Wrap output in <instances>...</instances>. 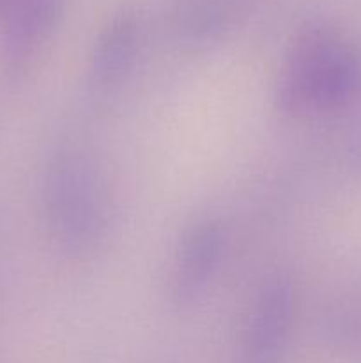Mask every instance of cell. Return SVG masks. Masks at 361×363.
Wrapping results in <instances>:
<instances>
[{"label": "cell", "instance_id": "obj_1", "mask_svg": "<svg viewBox=\"0 0 361 363\" xmlns=\"http://www.w3.org/2000/svg\"><path fill=\"white\" fill-rule=\"evenodd\" d=\"M361 87V55L347 39L310 30L290 48L280 78L287 112H331L345 106Z\"/></svg>", "mask_w": 361, "mask_h": 363}, {"label": "cell", "instance_id": "obj_2", "mask_svg": "<svg viewBox=\"0 0 361 363\" xmlns=\"http://www.w3.org/2000/svg\"><path fill=\"white\" fill-rule=\"evenodd\" d=\"M42 206L50 233L64 250H88L106 227V201L94 165L80 152H59L42 181Z\"/></svg>", "mask_w": 361, "mask_h": 363}, {"label": "cell", "instance_id": "obj_3", "mask_svg": "<svg viewBox=\"0 0 361 363\" xmlns=\"http://www.w3.org/2000/svg\"><path fill=\"white\" fill-rule=\"evenodd\" d=\"M296 296L287 277L265 280L255 296L246 325V351L253 363H268L282 351L292 328Z\"/></svg>", "mask_w": 361, "mask_h": 363}, {"label": "cell", "instance_id": "obj_4", "mask_svg": "<svg viewBox=\"0 0 361 363\" xmlns=\"http://www.w3.org/2000/svg\"><path fill=\"white\" fill-rule=\"evenodd\" d=\"M222 230L212 222H198L186 230L179 243L173 272V296L190 303L211 282L222 259Z\"/></svg>", "mask_w": 361, "mask_h": 363}, {"label": "cell", "instance_id": "obj_5", "mask_svg": "<svg viewBox=\"0 0 361 363\" xmlns=\"http://www.w3.org/2000/svg\"><path fill=\"white\" fill-rule=\"evenodd\" d=\"M62 0H14L6 30L7 55L14 62L27 59L55 27Z\"/></svg>", "mask_w": 361, "mask_h": 363}, {"label": "cell", "instance_id": "obj_6", "mask_svg": "<svg viewBox=\"0 0 361 363\" xmlns=\"http://www.w3.org/2000/svg\"><path fill=\"white\" fill-rule=\"evenodd\" d=\"M138 52V25L119 16L103 30L94 48L92 73L99 85H113L131 69Z\"/></svg>", "mask_w": 361, "mask_h": 363}]
</instances>
